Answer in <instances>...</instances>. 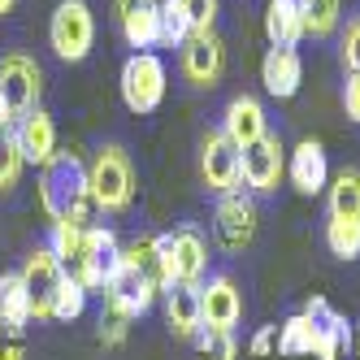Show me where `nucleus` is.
<instances>
[{
    "instance_id": "obj_1",
    "label": "nucleus",
    "mask_w": 360,
    "mask_h": 360,
    "mask_svg": "<svg viewBox=\"0 0 360 360\" xmlns=\"http://www.w3.org/2000/svg\"><path fill=\"white\" fill-rule=\"evenodd\" d=\"M39 209L48 221H74V226H96V204L87 195V165L79 152H53L39 165Z\"/></svg>"
},
{
    "instance_id": "obj_2",
    "label": "nucleus",
    "mask_w": 360,
    "mask_h": 360,
    "mask_svg": "<svg viewBox=\"0 0 360 360\" xmlns=\"http://www.w3.org/2000/svg\"><path fill=\"white\" fill-rule=\"evenodd\" d=\"M87 195L100 213H126L135 204V165L131 157L117 148V143H105L91 157L87 165Z\"/></svg>"
},
{
    "instance_id": "obj_3",
    "label": "nucleus",
    "mask_w": 360,
    "mask_h": 360,
    "mask_svg": "<svg viewBox=\"0 0 360 360\" xmlns=\"http://www.w3.org/2000/svg\"><path fill=\"white\" fill-rule=\"evenodd\" d=\"M122 269V243L109 226H87L83 230V243H79V256L65 265V274L79 282V287L91 295L100 291L105 295V287L113 282V274Z\"/></svg>"
},
{
    "instance_id": "obj_4",
    "label": "nucleus",
    "mask_w": 360,
    "mask_h": 360,
    "mask_svg": "<svg viewBox=\"0 0 360 360\" xmlns=\"http://www.w3.org/2000/svg\"><path fill=\"white\" fill-rule=\"evenodd\" d=\"M157 252H161V269H165V287L183 282V287H200L209 274V243L195 226H178L169 235H157Z\"/></svg>"
},
{
    "instance_id": "obj_5",
    "label": "nucleus",
    "mask_w": 360,
    "mask_h": 360,
    "mask_svg": "<svg viewBox=\"0 0 360 360\" xmlns=\"http://www.w3.org/2000/svg\"><path fill=\"white\" fill-rule=\"evenodd\" d=\"M122 105L131 113H157L161 100H165V87H169V74H165V61L157 53H131L122 61Z\"/></svg>"
},
{
    "instance_id": "obj_6",
    "label": "nucleus",
    "mask_w": 360,
    "mask_h": 360,
    "mask_svg": "<svg viewBox=\"0 0 360 360\" xmlns=\"http://www.w3.org/2000/svg\"><path fill=\"white\" fill-rule=\"evenodd\" d=\"M48 44L61 61H87L91 44H96V18L87 0H61L48 18Z\"/></svg>"
},
{
    "instance_id": "obj_7",
    "label": "nucleus",
    "mask_w": 360,
    "mask_h": 360,
    "mask_svg": "<svg viewBox=\"0 0 360 360\" xmlns=\"http://www.w3.org/2000/svg\"><path fill=\"white\" fill-rule=\"evenodd\" d=\"M22 282H27V295H31V321H53V300L57 287L65 282V265L57 261L53 248H35L27 261H22Z\"/></svg>"
},
{
    "instance_id": "obj_8",
    "label": "nucleus",
    "mask_w": 360,
    "mask_h": 360,
    "mask_svg": "<svg viewBox=\"0 0 360 360\" xmlns=\"http://www.w3.org/2000/svg\"><path fill=\"white\" fill-rule=\"evenodd\" d=\"M0 91H5L13 117H27L39 109V91H44V70L27 53H5L0 57Z\"/></svg>"
},
{
    "instance_id": "obj_9",
    "label": "nucleus",
    "mask_w": 360,
    "mask_h": 360,
    "mask_svg": "<svg viewBox=\"0 0 360 360\" xmlns=\"http://www.w3.org/2000/svg\"><path fill=\"white\" fill-rule=\"evenodd\" d=\"M282 174H287V148H282V139H278L274 131L261 135L252 148L239 152V178H243V183H248L256 195L278 191Z\"/></svg>"
},
{
    "instance_id": "obj_10",
    "label": "nucleus",
    "mask_w": 360,
    "mask_h": 360,
    "mask_svg": "<svg viewBox=\"0 0 360 360\" xmlns=\"http://www.w3.org/2000/svg\"><path fill=\"white\" fill-rule=\"evenodd\" d=\"M243 321V291L235 287L230 274H209V282H200V326L230 334Z\"/></svg>"
},
{
    "instance_id": "obj_11",
    "label": "nucleus",
    "mask_w": 360,
    "mask_h": 360,
    "mask_svg": "<svg viewBox=\"0 0 360 360\" xmlns=\"http://www.w3.org/2000/svg\"><path fill=\"white\" fill-rule=\"evenodd\" d=\"M178 70L191 87H213L226 70V44L217 39V31H195L187 35V44L178 48Z\"/></svg>"
},
{
    "instance_id": "obj_12",
    "label": "nucleus",
    "mask_w": 360,
    "mask_h": 360,
    "mask_svg": "<svg viewBox=\"0 0 360 360\" xmlns=\"http://www.w3.org/2000/svg\"><path fill=\"white\" fill-rule=\"evenodd\" d=\"M200 178L213 195H230L239 191V148L230 143L221 131H209L200 139Z\"/></svg>"
},
{
    "instance_id": "obj_13",
    "label": "nucleus",
    "mask_w": 360,
    "mask_h": 360,
    "mask_svg": "<svg viewBox=\"0 0 360 360\" xmlns=\"http://www.w3.org/2000/svg\"><path fill=\"white\" fill-rule=\"evenodd\" d=\"M157 295H161V287L152 282L148 274H139V269H131V265H122L117 274H113V282L105 287V308L109 313H117V317H143L152 304H157Z\"/></svg>"
},
{
    "instance_id": "obj_14",
    "label": "nucleus",
    "mask_w": 360,
    "mask_h": 360,
    "mask_svg": "<svg viewBox=\"0 0 360 360\" xmlns=\"http://www.w3.org/2000/svg\"><path fill=\"white\" fill-rule=\"evenodd\" d=\"M217 239L226 252H248L252 239H256V204L252 195L243 191H230V195H217Z\"/></svg>"
},
{
    "instance_id": "obj_15",
    "label": "nucleus",
    "mask_w": 360,
    "mask_h": 360,
    "mask_svg": "<svg viewBox=\"0 0 360 360\" xmlns=\"http://www.w3.org/2000/svg\"><path fill=\"white\" fill-rule=\"evenodd\" d=\"M122 39L135 48V53H148V48L161 44V0H113Z\"/></svg>"
},
{
    "instance_id": "obj_16",
    "label": "nucleus",
    "mask_w": 360,
    "mask_h": 360,
    "mask_svg": "<svg viewBox=\"0 0 360 360\" xmlns=\"http://www.w3.org/2000/svg\"><path fill=\"white\" fill-rule=\"evenodd\" d=\"M221 135L235 143L239 152L252 148L261 135H269V117H265V105L256 96H235L221 113Z\"/></svg>"
},
{
    "instance_id": "obj_17",
    "label": "nucleus",
    "mask_w": 360,
    "mask_h": 360,
    "mask_svg": "<svg viewBox=\"0 0 360 360\" xmlns=\"http://www.w3.org/2000/svg\"><path fill=\"white\" fill-rule=\"evenodd\" d=\"M304 313H308V321H313V334H317V347H313V360H339V352L343 347H352V326L334 313V308L321 300V295H313L304 304Z\"/></svg>"
},
{
    "instance_id": "obj_18",
    "label": "nucleus",
    "mask_w": 360,
    "mask_h": 360,
    "mask_svg": "<svg viewBox=\"0 0 360 360\" xmlns=\"http://www.w3.org/2000/svg\"><path fill=\"white\" fill-rule=\"evenodd\" d=\"M287 178L300 195H321L330 187V165H326V148L317 139L295 143V152L287 157Z\"/></svg>"
},
{
    "instance_id": "obj_19",
    "label": "nucleus",
    "mask_w": 360,
    "mask_h": 360,
    "mask_svg": "<svg viewBox=\"0 0 360 360\" xmlns=\"http://www.w3.org/2000/svg\"><path fill=\"white\" fill-rule=\"evenodd\" d=\"M261 83L278 100H291L300 91V83H304V61H300L295 48H269L265 61H261Z\"/></svg>"
},
{
    "instance_id": "obj_20",
    "label": "nucleus",
    "mask_w": 360,
    "mask_h": 360,
    "mask_svg": "<svg viewBox=\"0 0 360 360\" xmlns=\"http://www.w3.org/2000/svg\"><path fill=\"white\" fill-rule=\"evenodd\" d=\"M165 295V321L174 330V339H195V334L204 330L200 326V287H183V282H169V287L161 291Z\"/></svg>"
},
{
    "instance_id": "obj_21",
    "label": "nucleus",
    "mask_w": 360,
    "mask_h": 360,
    "mask_svg": "<svg viewBox=\"0 0 360 360\" xmlns=\"http://www.w3.org/2000/svg\"><path fill=\"white\" fill-rule=\"evenodd\" d=\"M13 135L22 143V157L35 161V165H44L57 152V126H53V117H48L44 109H31L27 117H18L13 122Z\"/></svg>"
},
{
    "instance_id": "obj_22",
    "label": "nucleus",
    "mask_w": 360,
    "mask_h": 360,
    "mask_svg": "<svg viewBox=\"0 0 360 360\" xmlns=\"http://www.w3.org/2000/svg\"><path fill=\"white\" fill-rule=\"evenodd\" d=\"M265 35L274 48H295L304 39V18L295 0H269L265 5Z\"/></svg>"
},
{
    "instance_id": "obj_23",
    "label": "nucleus",
    "mask_w": 360,
    "mask_h": 360,
    "mask_svg": "<svg viewBox=\"0 0 360 360\" xmlns=\"http://www.w3.org/2000/svg\"><path fill=\"white\" fill-rule=\"evenodd\" d=\"M0 321L13 326V330L31 326V295H27V282H22L18 269L0 274Z\"/></svg>"
},
{
    "instance_id": "obj_24",
    "label": "nucleus",
    "mask_w": 360,
    "mask_h": 360,
    "mask_svg": "<svg viewBox=\"0 0 360 360\" xmlns=\"http://www.w3.org/2000/svg\"><path fill=\"white\" fill-rule=\"evenodd\" d=\"M326 248H330V256H339V261H356L360 256V217L330 213L326 217Z\"/></svg>"
},
{
    "instance_id": "obj_25",
    "label": "nucleus",
    "mask_w": 360,
    "mask_h": 360,
    "mask_svg": "<svg viewBox=\"0 0 360 360\" xmlns=\"http://www.w3.org/2000/svg\"><path fill=\"white\" fill-rule=\"evenodd\" d=\"M317 347V334H313V321L308 313H295L278 326V356L282 360H295V356H313Z\"/></svg>"
},
{
    "instance_id": "obj_26",
    "label": "nucleus",
    "mask_w": 360,
    "mask_h": 360,
    "mask_svg": "<svg viewBox=\"0 0 360 360\" xmlns=\"http://www.w3.org/2000/svg\"><path fill=\"white\" fill-rule=\"evenodd\" d=\"M300 18H304V35H334L339 31V18H343V0H295Z\"/></svg>"
},
{
    "instance_id": "obj_27",
    "label": "nucleus",
    "mask_w": 360,
    "mask_h": 360,
    "mask_svg": "<svg viewBox=\"0 0 360 360\" xmlns=\"http://www.w3.org/2000/svg\"><path fill=\"white\" fill-rule=\"evenodd\" d=\"M330 213H347L360 217V169H343L330 178Z\"/></svg>"
},
{
    "instance_id": "obj_28",
    "label": "nucleus",
    "mask_w": 360,
    "mask_h": 360,
    "mask_svg": "<svg viewBox=\"0 0 360 360\" xmlns=\"http://www.w3.org/2000/svg\"><path fill=\"white\" fill-rule=\"evenodd\" d=\"M22 165H27V157H22V143L9 126V131H0V195H9L22 183Z\"/></svg>"
},
{
    "instance_id": "obj_29",
    "label": "nucleus",
    "mask_w": 360,
    "mask_h": 360,
    "mask_svg": "<svg viewBox=\"0 0 360 360\" xmlns=\"http://www.w3.org/2000/svg\"><path fill=\"white\" fill-rule=\"evenodd\" d=\"M187 35H191V22H187L183 0H161V44L165 48H183Z\"/></svg>"
},
{
    "instance_id": "obj_30",
    "label": "nucleus",
    "mask_w": 360,
    "mask_h": 360,
    "mask_svg": "<svg viewBox=\"0 0 360 360\" xmlns=\"http://www.w3.org/2000/svg\"><path fill=\"white\" fill-rule=\"evenodd\" d=\"M87 313V291L65 274V282L57 287V300H53V321H79Z\"/></svg>"
},
{
    "instance_id": "obj_31",
    "label": "nucleus",
    "mask_w": 360,
    "mask_h": 360,
    "mask_svg": "<svg viewBox=\"0 0 360 360\" xmlns=\"http://www.w3.org/2000/svg\"><path fill=\"white\" fill-rule=\"evenodd\" d=\"M83 230H87V226H74V221H53V230H48V248L57 252V261H61V265H70L74 256H79Z\"/></svg>"
},
{
    "instance_id": "obj_32",
    "label": "nucleus",
    "mask_w": 360,
    "mask_h": 360,
    "mask_svg": "<svg viewBox=\"0 0 360 360\" xmlns=\"http://www.w3.org/2000/svg\"><path fill=\"white\" fill-rule=\"evenodd\" d=\"M195 343H200L204 360H235V356H239L235 330H230V334H221V330H200V334H195Z\"/></svg>"
},
{
    "instance_id": "obj_33",
    "label": "nucleus",
    "mask_w": 360,
    "mask_h": 360,
    "mask_svg": "<svg viewBox=\"0 0 360 360\" xmlns=\"http://www.w3.org/2000/svg\"><path fill=\"white\" fill-rule=\"evenodd\" d=\"M339 57H343V70H347V74H360V18H352L347 27H343Z\"/></svg>"
},
{
    "instance_id": "obj_34",
    "label": "nucleus",
    "mask_w": 360,
    "mask_h": 360,
    "mask_svg": "<svg viewBox=\"0 0 360 360\" xmlns=\"http://www.w3.org/2000/svg\"><path fill=\"white\" fill-rule=\"evenodd\" d=\"M183 9H187V22H191V35H195V31H213V22H217V0H183Z\"/></svg>"
},
{
    "instance_id": "obj_35",
    "label": "nucleus",
    "mask_w": 360,
    "mask_h": 360,
    "mask_svg": "<svg viewBox=\"0 0 360 360\" xmlns=\"http://www.w3.org/2000/svg\"><path fill=\"white\" fill-rule=\"evenodd\" d=\"M126 330H131V317H117V313H100V343L105 347H122L126 343Z\"/></svg>"
},
{
    "instance_id": "obj_36",
    "label": "nucleus",
    "mask_w": 360,
    "mask_h": 360,
    "mask_svg": "<svg viewBox=\"0 0 360 360\" xmlns=\"http://www.w3.org/2000/svg\"><path fill=\"white\" fill-rule=\"evenodd\" d=\"M27 356V343H22V330L0 321V360H22Z\"/></svg>"
},
{
    "instance_id": "obj_37",
    "label": "nucleus",
    "mask_w": 360,
    "mask_h": 360,
    "mask_svg": "<svg viewBox=\"0 0 360 360\" xmlns=\"http://www.w3.org/2000/svg\"><path fill=\"white\" fill-rule=\"evenodd\" d=\"M343 113L360 126V74H347V83H343Z\"/></svg>"
},
{
    "instance_id": "obj_38",
    "label": "nucleus",
    "mask_w": 360,
    "mask_h": 360,
    "mask_svg": "<svg viewBox=\"0 0 360 360\" xmlns=\"http://www.w3.org/2000/svg\"><path fill=\"white\" fill-rule=\"evenodd\" d=\"M18 117H13V109H9V100H5V91H0V131H9Z\"/></svg>"
},
{
    "instance_id": "obj_39",
    "label": "nucleus",
    "mask_w": 360,
    "mask_h": 360,
    "mask_svg": "<svg viewBox=\"0 0 360 360\" xmlns=\"http://www.w3.org/2000/svg\"><path fill=\"white\" fill-rule=\"evenodd\" d=\"M13 5H18V0H0V18H5V13H13Z\"/></svg>"
},
{
    "instance_id": "obj_40",
    "label": "nucleus",
    "mask_w": 360,
    "mask_h": 360,
    "mask_svg": "<svg viewBox=\"0 0 360 360\" xmlns=\"http://www.w3.org/2000/svg\"><path fill=\"white\" fill-rule=\"evenodd\" d=\"M352 352H356V356H360V326H356V330H352Z\"/></svg>"
},
{
    "instance_id": "obj_41",
    "label": "nucleus",
    "mask_w": 360,
    "mask_h": 360,
    "mask_svg": "<svg viewBox=\"0 0 360 360\" xmlns=\"http://www.w3.org/2000/svg\"><path fill=\"white\" fill-rule=\"evenodd\" d=\"M308 360H313V356H308Z\"/></svg>"
}]
</instances>
